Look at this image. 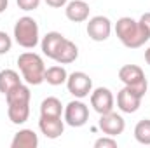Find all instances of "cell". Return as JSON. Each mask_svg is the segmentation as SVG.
<instances>
[{
	"mask_svg": "<svg viewBox=\"0 0 150 148\" xmlns=\"http://www.w3.org/2000/svg\"><path fill=\"white\" fill-rule=\"evenodd\" d=\"M30 99H32V92L30 87L25 84H19L18 87H14L12 91H9L5 94V101H7V115L9 120L16 125L25 124L30 117Z\"/></svg>",
	"mask_w": 150,
	"mask_h": 148,
	"instance_id": "obj_1",
	"label": "cell"
},
{
	"mask_svg": "<svg viewBox=\"0 0 150 148\" xmlns=\"http://www.w3.org/2000/svg\"><path fill=\"white\" fill-rule=\"evenodd\" d=\"M38 147V136L32 129H21L14 134L11 148H37Z\"/></svg>",
	"mask_w": 150,
	"mask_h": 148,
	"instance_id": "obj_15",
	"label": "cell"
},
{
	"mask_svg": "<svg viewBox=\"0 0 150 148\" xmlns=\"http://www.w3.org/2000/svg\"><path fill=\"white\" fill-rule=\"evenodd\" d=\"M134 138L142 145H150V118H143L134 127Z\"/></svg>",
	"mask_w": 150,
	"mask_h": 148,
	"instance_id": "obj_20",
	"label": "cell"
},
{
	"mask_svg": "<svg viewBox=\"0 0 150 148\" xmlns=\"http://www.w3.org/2000/svg\"><path fill=\"white\" fill-rule=\"evenodd\" d=\"M38 127L42 131V134L49 140H56L63 134L65 131V120H61V117H47V115H40L38 120Z\"/></svg>",
	"mask_w": 150,
	"mask_h": 148,
	"instance_id": "obj_12",
	"label": "cell"
},
{
	"mask_svg": "<svg viewBox=\"0 0 150 148\" xmlns=\"http://www.w3.org/2000/svg\"><path fill=\"white\" fill-rule=\"evenodd\" d=\"M119 78L122 80L124 85L134 89L138 94L145 96L147 92V78H145V72L138 66V65H124L119 70Z\"/></svg>",
	"mask_w": 150,
	"mask_h": 148,
	"instance_id": "obj_5",
	"label": "cell"
},
{
	"mask_svg": "<svg viewBox=\"0 0 150 148\" xmlns=\"http://www.w3.org/2000/svg\"><path fill=\"white\" fill-rule=\"evenodd\" d=\"M113 105H115V99L108 87H96L94 91H91V106L96 113L100 115L108 113L113 110Z\"/></svg>",
	"mask_w": 150,
	"mask_h": 148,
	"instance_id": "obj_10",
	"label": "cell"
},
{
	"mask_svg": "<svg viewBox=\"0 0 150 148\" xmlns=\"http://www.w3.org/2000/svg\"><path fill=\"white\" fill-rule=\"evenodd\" d=\"M14 40L25 49H33L35 45H38L40 32H38L37 21L30 16L19 18L14 25Z\"/></svg>",
	"mask_w": 150,
	"mask_h": 148,
	"instance_id": "obj_4",
	"label": "cell"
},
{
	"mask_svg": "<svg viewBox=\"0 0 150 148\" xmlns=\"http://www.w3.org/2000/svg\"><path fill=\"white\" fill-rule=\"evenodd\" d=\"M63 113V105L58 98L49 96L40 103V115H47V117H61Z\"/></svg>",
	"mask_w": 150,
	"mask_h": 148,
	"instance_id": "obj_19",
	"label": "cell"
},
{
	"mask_svg": "<svg viewBox=\"0 0 150 148\" xmlns=\"http://www.w3.org/2000/svg\"><path fill=\"white\" fill-rule=\"evenodd\" d=\"M112 33V21L107 16H94L87 23V35L94 42H105Z\"/></svg>",
	"mask_w": 150,
	"mask_h": 148,
	"instance_id": "obj_8",
	"label": "cell"
},
{
	"mask_svg": "<svg viewBox=\"0 0 150 148\" xmlns=\"http://www.w3.org/2000/svg\"><path fill=\"white\" fill-rule=\"evenodd\" d=\"M94 148H117V140L113 136H103L94 141Z\"/></svg>",
	"mask_w": 150,
	"mask_h": 148,
	"instance_id": "obj_21",
	"label": "cell"
},
{
	"mask_svg": "<svg viewBox=\"0 0 150 148\" xmlns=\"http://www.w3.org/2000/svg\"><path fill=\"white\" fill-rule=\"evenodd\" d=\"M100 129L103 131V134H107V136H119V134H122L124 132V129H126V120L122 118V115H119V113H115V111H108V113H103V115H100Z\"/></svg>",
	"mask_w": 150,
	"mask_h": 148,
	"instance_id": "obj_11",
	"label": "cell"
},
{
	"mask_svg": "<svg viewBox=\"0 0 150 148\" xmlns=\"http://www.w3.org/2000/svg\"><path fill=\"white\" fill-rule=\"evenodd\" d=\"M18 66L21 77L25 78L26 84L30 85H38L44 82V75H45V65L44 59L35 54V52H23L18 58Z\"/></svg>",
	"mask_w": 150,
	"mask_h": 148,
	"instance_id": "obj_3",
	"label": "cell"
},
{
	"mask_svg": "<svg viewBox=\"0 0 150 148\" xmlns=\"http://www.w3.org/2000/svg\"><path fill=\"white\" fill-rule=\"evenodd\" d=\"M45 4L49 7H54V9H61L68 4V0H45Z\"/></svg>",
	"mask_w": 150,
	"mask_h": 148,
	"instance_id": "obj_24",
	"label": "cell"
},
{
	"mask_svg": "<svg viewBox=\"0 0 150 148\" xmlns=\"http://www.w3.org/2000/svg\"><path fill=\"white\" fill-rule=\"evenodd\" d=\"M67 87H68V92L75 96L77 99H82V98H87L93 91V80L91 77L84 72H74V73L68 75L67 78Z\"/></svg>",
	"mask_w": 150,
	"mask_h": 148,
	"instance_id": "obj_7",
	"label": "cell"
},
{
	"mask_svg": "<svg viewBox=\"0 0 150 148\" xmlns=\"http://www.w3.org/2000/svg\"><path fill=\"white\" fill-rule=\"evenodd\" d=\"M19 84H23L21 82V77L18 72H14V70H2L0 72V92L5 96L9 91H12L14 87H18Z\"/></svg>",
	"mask_w": 150,
	"mask_h": 148,
	"instance_id": "obj_17",
	"label": "cell"
},
{
	"mask_svg": "<svg viewBox=\"0 0 150 148\" xmlns=\"http://www.w3.org/2000/svg\"><path fill=\"white\" fill-rule=\"evenodd\" d=\"M140 23L143 25V28L149 32V35H150V12H145V14L140 18Z\"/></svg>",
	"mask_w": 150,
	"mask_h": 148,
	"instance_id": "obj_25",
	"label": "cell"
},
{
	"mask_svg": "<svg viewBox=\"0 0 150 148\" xmlns=\"http://www.w3.org/2000/svg\"><path fill=\"white\" fill-rule=\"evenodd\" d=\"M18 2V7L21 9V11H35L38 9V5H40V0H16Z\"/></svg>",
	"mask_w": 150,
	"mask_h": 148,
	"instance_id": "obj_23",
	"label": "cell"
},
{
	"mask_svg": "<svg viewBox=\"0 0 150 148\" xmlns=\"http://www.w3.org/2000/svg\"><path fill=\"white\" fill-rule=\"evenodd\" d=\"M115 33L119 40L127 47V49H138L142 45H145V42L150 40L149 32L143 28V25L129 16H124L120 19H117L115 23Z\"/></svg>",
	"mask_w": 150,
	"mask_h": 148,
	"instance_id": "obj_2",
	"label": "cell"
},
{
	"mask_svg": "<svg viewBox=\"0 0 150 148\" xmlns=\"http://www.w3.org/2000/svg\"><path fill=\"white\" fill-rule=\"evenodd\" d=\"M67 78H68V73H67V70H65L59 63L54 65V66L45 68L44 82H47L49 85H61V84H67Z\"/></svg>",
	"mask_w": 150,
	"mask_h": 148,
	"instance_id": "obj_18",
	"label": "cell"
},
{
	"mask_svg": "<svg viewBox=\"0 0 150 148\" xmlns=\"http://www.w3.org/2000/svg\"><path fill=\"white\" fill-rule=\"evenodd\" d=\"M65 14L72 23H84L89 19V4L84 0H72L65 5Z\"/></svg>",
	"mask_w": 150,
	"mask_h": 148,
	"instance_id": "obj_13",
	"label": "cell"
},
{
	"mask_svg": "<svg viewBox=\"0 0 150 148\" xmlns=\"http://www.w3.org/2000/svg\"><path fill=\"white\" fill-rule=\"evenodd\" d=\"M12 47V38L9 37L5 32H0V56L7 54Z\"/></svg>",
	"mask_w": 150,
	"mask_h": 148,
	"instance_id": "obj_22",
	"label": "cell"
},
{
	"mask_svg": "<svg viewBox=\"0 0 150 148\" xmlns=\"http://www.w3.org/2000/svg\"><path fill=\"white\" fill-rule=\"evenodd\" d=\"M63 118H65V124H68L70 127H82L89 120V106L80 99H74L65 106Z\"/></svg>",
	"mask_w": 150,
	"mask_h": 148,
	"instance_id": "obj_6",
	"label": "cell"
},
{
	"mask_svg": "<svg viewBox=\"0 0 150 148\" xmlns=\"http://www.w3.org/2000/svg\"><path fill=\"white\" fill-rule=\"evenodd\" d=\"M77 58H79V47L72 40L65 38V42L61 44V47H59V51L54 58V61L59 63V65H68V63H74Z\"/></svg>",
	"mask_w": 150,
	"mask_h": 148,
	"instance_id": "obj_16",
	"label": "cell"
},
{
	"mask_svg": "<svg viewBox=\"0 0 150 148\" xmlns=\"http://www.w3.org/2000/svg\"><path fill=\"white\" fill-rule=\"evenodd\" d=\"M7 4H9V0H0V14L7 9Z\"/></svg>",
	"mask_w": 150,
	"mask_h": 148,
	"instance_id": "obj_26",
	"label": "cell"
},
{
	"mask_svg": "<svg viewBox=\"0 0 150 148\" xmlns=\"http://www.w3.org/2000/svg\"><path fill=\"white\" fill-rule=\"evenodd\" d=\"M142 99H143L142 94H138L134 89L124 85L117 94V108L124 113H134L142 106Z\"/></svg>",
	"mask_w": 150,
	"mask_h": 148,
	"instance_id": "obj_9",
	"label": "cell"
},
{
	"mask_svg": "<svg viewBox=\"0 0 150 148\" xmlns=\"http://www.w3.org/2000/svg\"><path fill=\"white\" fill-rule=\"evenodd\" d=\"M145 61H147V63L150 65V47L147 49V51H145Z\"/></svg>",
	"mask_w": 150,
	"mask_h": 148,
	"instance_id": "obj_27",
	"label": "cell"
},
{
	"mask_svg": "<svg viewBox=\"0 0 150 148\" xmlns=\"http://www.w3.org/2000/svg\"><path fill=\"white\" fill-rule=\"evenodd\" d=\"M65 38L67 37L61 35L59 32H49L45 37L42 38V42H40V47H42L44 56L54 59L56 54H58V51H59V47H61V44L65 42Z\"/></svg>",
	"mask_w": 150,
	"mask_h": 148,
	"instance_id": "obj_14",
	"label": "cell"
}]
</instances>
